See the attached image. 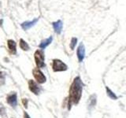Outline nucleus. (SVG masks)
<instances>
[{"instance_id": "obj_1", "label": "nucleus", "mask_w": 126, "mask_h": 118, "mask_svg": "<svg viewBox=\"0 0 126 118\" xmlns=\"http://www.w3.org/2000/svg\"><path fill=\"white\" fill-rule=\"evenodd\" d=\"M83 87H84V84H83L80 77H75L69 88V94L68 98L69 109H71L73 105H77L79 103L82 96Z\"/></svg>"}, {"instance_id": "obj_2", "label": "nucleus", "mask_w": 126, "mask_h": 118, "mask_svg": "<svg viewBox=\"0 0 126 118\" xmlns=\"http://www.w3.org/2000/svg\"><path fill=\"white\" fill-rule=\"evenodd\" d=\"M52 69L54 72H64L68 69V66L59 59H54L52 62Z\"/></svg>"}, {"instance_id": "obj_3", "label": "nucleus", "mask_w": 126, "mask_h": 118, "mask_svg": "<svg viewBox=\"0 0 126 118\" xmlns=\"http://www.w3.org/2000/svg\"><path fill=\"white\" fill-rule=\"evenodd\" d=\"M45 57H44V53L43 52L42 50H38L35 52V64H36L38 68H43V67H45Z\"/></svg>"}, {"instance_id": "obj_4", "label": "nucleus", "mask_w": 126, "mask_h": 118, "mask_svg": "<svg viewBox=\"0 0 126 118\" xmlns=\"http://www.w3.org/2000/svg\"><path fill=\"white\" fill-rule=\"evenodd\" d=\"M33 76L35 77V79L36 80V81L39 83V84H44L47 80V78L45 76V75L43 73V72H41L39 69L35 68L33 69L32 71Z\"/></svg>"}, {"instance_id": "obj_5", "label": "nucleus", "mask_w": 126, "mask_h": 118, "mask_svg": "<svg viewBox=\"0 0 126 118\" xmlns=\"http://www.w3.org/2000/svg\"><path fill=\"white\" fill-rule=\"evenodd\" d=\"M77 56L79 62H82L83 60H84V58H85V47H84V45L83 44V43H80V44L77 47Z\"/></svg>"}, {"instance_id": "obj_6", "label": "nucleus", "mask_w": 126, "mask_h": 118, "mask_svg": "<svg viewBox=\"0 0 126 118\" xmlns=\"http://www.w3.org/2000/svg\"><path fill=\"white\" fill-rule=\"evenodd\" d=\"M29 88L31 91L35 94H39V93L40 92V88L37 84V83L32 80H30L29 81Z\"/></svg>"}, {"instance_id": "obj_7", "label": "nucleus", "mask_w": 126, "mask_h": 118, "mask_svg": "<svg viewBox=\"0 0 126 118\" xmlns=\"http://www.w3.org/2000/svg\"><path fill=\"white\" fill-rule=\"evenodd\" d=\"M52 25H53L54 31L57 34H60L62 32V28H63V23L62 21L58 20V21H57L53 22Z\"/></svg>"}, {"instance_id": "obj_8", "label": "nucleus", "mask_w": 126, "mask_h": 118, "mask_svg": "<svg viewBox=\"0 0 126 118\" xmlns=\"http://www.w3.org/2000/svg\"><path fill=\"white\" fill-rule=\"evenodd\" d=\"M37 22H38V19L37 18H35V19L32 20V21H25V22H24V23L21 24V28L24 30H28V29H31L32 26H34Z\"/></svg>"}, {"instance_id": "obj_9", "label": "nucleus", "mask_w": 126, "mask_h": 118, "mask_svg": "<svg viewBox=\"0 0 126 118\" xmlns=\"http://www.w3.org/2000/svg\"><path fill=\"white\" fill-rule=\"evenodd\" d=\"M7 102L9 103L10 105L14 106L15 107L16 105L17 104V94L15 93L14 94H10V96H8L7 98Z\"/></svg>"}, {"instance_id": "obj_10", "label": "nucleus", "mask_w": 126, "mask_h": 118, "mask_svg": "<svg viewBox=\"0 0 126 118\" xmlns=\"http://www.w3.org/2000/svg\"><path fill=\"white\" fill-rule=\"evenodd\" d=\"M7 45L10 50V52L13 54H16V52H17V49H16L17 44H16V43L14 40H12V39H9V40L7 41Z\"/></svg>"}, {"instance_id": "obj_11", "label": "nucleus", "mask_w": 126, "mask_h": 118, "mask_svg": "<svg viewBox=\"0 0 126 118\" xmlns=\"http://www.w3.org/2000/svg\"><path fill=\"white\" fill-rule=\"evenodd\" d=\"M52 40H53L52 36H50V37H49V38H47V39H44V40H43V41L40 43V44H39V48H41V49H45L47 46H49V45L50 44L51 42H52Z\"/></svg>"}, {"instance_id": "obj_12", "label": "nucleus", "mask_w": 126, "mask_h": 118, "mask_svg": "<svg viewBox=\"0 0 126 118\" xmlns=\"http://www.w3.org/2000/svg\"><path fill=\"white\" fill-rule=\"evenodd\" d=\"M106 94H107V95L110 98H111V99H113V100L117 99V96L115 94V93H114L113 91H112L108 87H106Z\"/></svg>"}, {"instance_id": "obj_13", "label": "nucleus", "mask_w": 126, "mask_h": 118, "mask_svg": "<svg viewBox=\"0 0 126 118\" xmlns=\"http://www.w3.org/2000/svg\"><path fill=\"white\" fill-rule=\"evenodd\" d=\"M20 47H21L23 50H29V44H28V43L22 39H20Z\"/></svg>"}, {"instance_id": "obj_14", "label": "nucleus", "mask_w": 126, "mask_h": 118, "mask_svg": "<svg viewBox=\"0 0 126 118\" xmlns=\"http://www.w3.org/2000/svg\"><path fill=\"white\" fill-rule=\"evenodd\" d=\"M77 41H78L77 38H75V37H73L72 39H71V42H70V48H71V50H74L75 49V47H76V46L77 44Z\"/></svg>"}, {"instance_id": "obj_15", "label": "nucleus", "mask_w": 126, "mask_h": 118, "mask_svg": "<svg viewBox=\"0 0 126 118\" xmlns=\"http://www.w3.org/2000/svg\"><path fill=\"white\" fill-rule=\"evenodd\" d=\"M96 104V97H95V94H93L92 96H91L90 98V105L92 107H93V106H94Z\"/></svg>"}, {"instance_id": "obj_16", "label": "nucleus", "mask_w": 126, "mask_h": 118, "mask_svg": "<svg viewBox=\"0 0 126 118\" xmlns=\"http://www.w3.org/2000/svg\"><path fill=\"white\" fill-rule=\"evenodd\" d=\"M4 84H5V75L0 71V86L3 85Z\"/></svg>"}, {"instance_id": "obj_17", "label": "nucleus", "mask_w": 126, "mask_h": 118, "mask_svg": "<svg viewBox=\"0 0 126 118\" xmlns=\"http://www.w3.org/2000/svg\"><path fill=\"white\" fill-rule=\"evenodd\" d=\"M22 102H23L24 105H25V107L27 108L28 107V100L25 99V98H24V99H22Z\"/></svg>"}, {"instance_id": "obj_18", "label": "nucleus", "mask_w": 126, "mask_h": 118, "mask_svg": "<svg viewBox=\"0 0 126 118\" xmlns=\"http://www.w3.org/2000/svg\"><path fill=\"white\" fill-rule=\"evenodd\" d=\"M24 118H30V117L27 113H25V114H24Z\"/></svg>"}]
</instances>
